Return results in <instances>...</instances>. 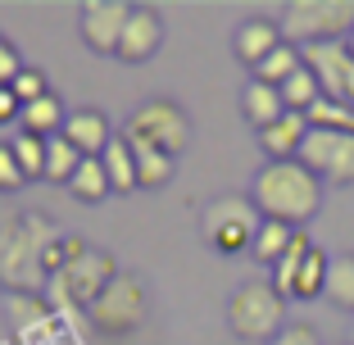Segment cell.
<instances>
[{"label": "cell", "mask_w": 354, "mask_h": 345, "mask_svg": "<svg viewBox=\"0 0 354 345\" xmlns=\"http://www.w3.org/2000/svg\"><path fill=\"white\" fill-rule=\"evenodd\" d=\"M64 232L41 214L0 209V291H46V254Z\"/></svg>", "instance_id": "cell-1"}, {"label": "cell", "mask_w": 354, "mask_h": 345, "mask_svg": "<svg viewBox=\"0 0 354 345\" xmlns=\"http://www.w3.org/2000/svg\"><path fill=\"white\" fill-rule=\"evenodd\" d=\"M250 200L259 205L263 218H277L286 227H304L323 209V182L313 178L300 159H281V164H263L254 173Z\"/></svg>", "instance_id": "cell-2"}, {"label": "cell", "mask_w": 354, "mask_h": 345, "mask_svg": "<svg viewBox=\"0 0 354 345\" xmlns=\"http://www.w3.org/2000/svg\"><path fill=\"white\" fill-rule=\"evenodd\" d=\"M227 332L250 345H272L286 332V300L268 277H250L227 295Z\"/></svg>", "instance_id": "cell-3"}, {"label": "cell", "mask_w": 354, "mask_h": 345, "mask_svg": "<svg viewBox=\"0 0 354 345\" xmlns=\"http://www.w3.org/2000/svg\"><path fill=\"white\" fill-rule=\"evenodd\" d=\"M354 32V0H291L281 10V37L300 50L345 41Z\"/></svg>", "instance_id": "cell-4"}, {"label": "cell", "mask_w": 354, "mask_h": 345, "mask_svg": "<svg viewBox=\"0 0 354 345\" xmlns=\"http://www.w3.org/2000/svg\"><path fill=\"white\" fill-rule=\"evenodd\" d=\"M263 227V214L250 196H218L200 209V236L218 254H245Z\"/></svg>", "instance_id": "cell-5"}, {"label": "cell", "mask_w": 354, "mask_h": 345, "mask_svg": "<svg viewBox=\"0 0 354 345\" xmlns=\"http://www.w3.org/2000/svg\"><path fill=\"white\" fill-rule=\"evenodd\" d=\"M118 277V263L109 250H95V245H86L82 254H73V259L64 263L59 272L50 277V286H46V295L55 300V309H91L95 300H100V291Z\"/></svg>", "instance_id": "cell-6"}, {"label": "cell", "mask_w": 354, "mask_h": 345, "mask_svg": "<svg viewBox=\"0 0 354 345\" xmlns=\"http://www.w3.org/2000/svg\"><path fill=\"white\" fill-rule=\"evenodd\" d=\"M118 132L127 141H136V146H155V150L177 159L191 146V114L177 100H168V95H155V100H141Z\"/></svg>", "instance_id": "cell-7"}, {"label": "cell", "mask_w": 354, "mask_h": 345, "mask_svg": "<svg viewBox=\"0 0 354 345\" xmlns=\"http://www.w3.org/2000/svg\"><path fill=\"white\" fill-rule=\"evenodd\" d=\"M146 314H150L146 282H141L136 272H118L114 282L100 291V300L86 309V323H91L100 336L118 341V336H132L136 327L146 323Z\"/></svg>", "instance_id": "cell-8"}, {"label": "cell", "mask_w": 354, "mask_h": 345, "mask_svg": "<svg viewBox=\"0 0 354 345\" xmlns=\"http://www.w3.org/2000/svg\"><path fill=\"white\" fill-rule=\"evenodd\" d=\"M300 164L323 187H354V136L309 127V136H304V146H300Z\"/></svg>", "instance_id": "cell-9"}, {"label": "cell", "mask_w": 354, "mask_h": 345, "mask_svg": "<svg viewBox=\"0 0 354 345\" xmlns=\"http://www.w3.org/2000/svg\"><path fill=\"white\" fill-rule=\"evenodd\" d=\"M132 19V5L123 0H86L77 10V32H82V46L91 55H118V41H123V28Z\"/></svg>", "instance_id": "cell-10"}, {"label": "cell", "mask_w": 354, "mask_h": 345, "mask_svg": "<svg viewBox=\"0 0 354 345\" xmlns=\"http://www.w3.org/2000/svg\"><path fill=\"white\" fill-rule=\"evenodd\" d=\"M304 64L313 68L318 86H323L327 100L354 109V55L345 41H327V46H309L304 50Z\"/></svg>", "instance_id": "cell-11"}, {"label": "cell", "mask_w": 354, "mask_h": 345, "mask_svg": "<svg viewBox=\"0 0 354 345\" xmlns=\"http://www.w3.org/2000/svg\"><path fill=\"white\" fill-rule=\"evenodd\" d=\"M281 41H286V37H281V23H277V19L250 14V19H241L236 32H232V55H236V59L254 73V68H259V64L268 59V55L277 50Z\"/></svg>", "instance_id": "cell-12"}, {"label": "cell", "mask_w": 354, "mask_h": 345, "mask_svg": "<svg viewBox=\"0 0 354 345\" xmlns=\"http://www.w3.org/2000/svg\"><path fill=\"white\" fill-rule=\"evenodd\" d=\"M164 46V19L150 5H132V19L123 28V41H118V59L123 64H146L159 55Z\"/></svg>", "instance_id": "cell-13"}, {"label": "cell", "mask_w": 354, "mask_h": 345, "mask_svg": "<svg viewBox=\"0 0 354 345\" xmlns=\"http://www.w3.org/2000/svg\"><path fill=\"white\" fill-rule=\"evenodd\" d=\"M64 136L73 141L77 150H82L86 159H100L104 146L114 141V123L100 114V109L82 105V109H68V123H64Z\"/></svg>", "instance_id": "cell-14"}, {"label": "cell", "mask_w": 354, "mask_h": 345, "mask_svg": "<svg viewBox=\"0 0 354 345\" xmlns=\"http://www.w3.org/2000/svg\"><path fill=\"white\" fill-rule=\"evenodd\" d=\"M55 300L46 291H5V318L19 336L37 332V327H55Z\"/></svg>", "instance_id": "cell-15"}, {"label": "cell", "mask_w": 354, "mask_h": 345, "mask_svg": "<svg viewBox=\"0 0 354 345\" xmlns=\"http://www.w3.org/2000/svg\"><path fill=\"white\" fill-rule=\"evenodd\" d=\"M254 136H259V150L268 155V164L300 159V146H304V136H309V118L286 109V114H281L272 127H263V132H254Z\"/></svg>", "instance_id": "cell-16"}, {"label": "cell", "mask_w": 354, "mask_h": 345, "mask_svg": "<svg viewBox=\"0 0 354 345\" xmlns=\"http://www.w3.org/2000/svg\"><path fill=\"white\" fill-rule=\"evenodd\" d=\"M286 114V100H281L277 86L259 82V77H250V82L241 86V118L254 127V132H263V127H272L277 118Z\"/></svg>", "instance_id": "cell-17"}, {"label": "cell", "mask_w": 354, "mask_h": 345, "mask_svg": "<svg viewBox=\"0 0 354 345\" xmlns=\"http://www.w3.org/2000/svg\"><path fill=\"white\" fill-rule=\"evenodd\" d=\"M64 123H68V109H64V100H59L55 91L41 95V100H32V105H23V114H19V132L41 136V141L59 136Z\"/></svg>", "instance_id": "cell-18"}, {"label": "cell", "mask_w": 354, "mask_h": 345, "mask_svg": "<svg viewBox=\"0 0 354 345\" xmlns=\"http://www.w3.org/2000/svg\"><path fill=\"white\" fill-rule=\"evenodd\" d=\"M104 173H109V182H114V191L118 196H132V191H141L136 187V155H132V141H127L123 132H114V141L104 146Z\"/></svg>", "instance_id": "cell-19"}, {"label": "cell", "mask_w": 354, "mask_h": 345, "mask_svg": "<svg viewBox=\"0 0 354 345\" xmlns=\"http://www.w3.org/2000/svg\"><path fill=\"white\" fill-rule=\"evenodd\" d=\"M132 155H136V187L141 191H159L173 182V173H177L173 155H164L155 146H136V141H132Z\"/></svg>", "instance_id": "cell-20"}, {"label": "cell", "mask_w": 354, "mask_h": 345, "mask_svg": "<svg viewBox=\"0 0 354 345\" xmlns=\"http://www.w3.org/2000/svg\"><path fill=\"white\" fill-rule=\"evenodd\" d=\"M68 191H73L82 205H104V200L114 196V182L104 173V159H82V168H77L73 182H68Z\"/></svg>", "instance_id": "cell-21"}, {"label": "cell", "mask_w": 354, "mask_h": 345, "mask_svg": "<svg viewBox=\"0 0 354 345\" xmlns=\"http://www.w3.org/2000/svg\"><path fill=\"white\" fill-rule=\"evenodd\" d=\"M82 150L73 146V141H68V136H50V141H46V182H59V187H68V182H73V173L77 168H82Z\"/></svg>", "instance_id": "cell-22"}, {"label": "cell", "mask_w": 354, "mask_h": 345, "mask_svg": "<svg viewBox=\"0 0 354 345\" xmlns=\"http://www.w3.org/2000/svg\"><path fill=\"white\" fill-rule=\"evenodd\" d=\"M327 268H332V254H323V250H318V245H313V250L304 254L300 272H295L291 300H318V295L327 291Z\"/></svg>", "instance_id": "cell-23"}, {"label": "cell", "mask_w": 354, "mask_h": 345, "mask_svg": "<svg viewBox=\"0 0 354 345\" xmlns=\"http://www.w3.org/2000/svg\"><path fill=\"white\" fill-rule=\"evenodd\" d=\"M295 232H304V227H286V223H277V218H263V227H259V236H254L250 254L259 263H268V268H277V259L291 250Z\"/></svg>", "instance_id": "cell-24"}, {"label": "cell", "mask_w": 354, "mask_h": 345, "mask_svg": "<svg viewBox=\"0 0 354 345\" xmlns=\"http://www.w3.org/2000/svg\"><path fill=\"white\" fill-rule=\"evenodd\" d=\"M327 300L345 314H354V250L332 254V268H327Z\"/></svg>", "instance_id": "cell-25"}, {"label": "cell", "mask_w": 354, "mask_h": 345, "mask_svg": "<svg viewBox=\"0 0 354 345\" xmlns=\"http://www.w3.org/2000/svg\"><path fill=\"white\" fill-rule=\"evenodd\" d=\"M300 68H304V50H300V46H291V41H281L250 77H259V82H268V86H281L286 77L300 73Z\"/></svg>", "instance_id": "cell-26"}, {"label": "cell", "mask_w": 354, "mask_h": 345, "mask_svg": "<svg viewBox=\"0 0 354 345\" xmlns=\"http://www.w3.org/2000/svg\"><path fill=\"white\" fill-rule=\"evenodd\" d=\"M277 91H281V100H286V109H291V114H309V109L323 100V86H318V77H313L309 64H304L295 77H286Z\"/></svg>", "instance_id": "cell-27"}, {"label": "cell", "mask_w": 354, "mask_h": 345, "mask_svg": "<svg viewBox=\"0 0 354 345\" xmlns=\"http://www.w3.org/2000/svg\"><path fill=\"white\" fill-rule=\"evenodd\" d=\"M313 250V241L304 236V232H295V241H291V250L277 259V268H272V277L268 282L281 291V300H291V286H295V272H300V263H304V254Z\"/></svg>", "instance_id": "cell-28"}, {"label": "cell", "mask_w": 354, "mask_h": 345, "mask_svg": "<svg viewBox=\"0 0 354 345\" xmlns=\"http://www.w3.org/2000/svg\"><path fill=\"white\" fill-rule=\"evenodd\" d=\"M10 146H14V159H19L23 178H28V182H46V141H41V136L14 132Z\"/></svg>", "instance_id": "cell-29"}, {"label": "cell", "mask_w": 354, "mask_h": 345, "mask_svg": "<svg viewBox=\"0 0 354 345\" xmlns=\"http://www.w3.org/2000/svg\"><path fill=\"white\" fill-rule=\"evenodd\" d=\"M304 118H309V127H323V132H350L354 136V109L350 105H336V100H327V95Z\"/></svg>", "instance_id": "cell-30"}, {"label": "cell", "mask_w": 354, "mask_h": 345, "mask_svg": "<svg viewBox=\"0 0 354 345\" xmlns=\"http://www.w3.org/2000/svg\"><path fill=\"white\" fill-rule=\"evenodd\" d=\"M10 91L19 95L23 105H32V100H41V95H50V82H46V73H41V68H23V73L10 82Z\"/></svg>", "instance_id": "cell-31"}, {"label": "cell", "mask_w": 354, "mask_h": 345, "mask_svg": "<svg viewBox=\"0 0 354 345\" xmlns=\"http://www.w3.org/2000/svg\"><path fill=\"white\" fill-rule=\"evenodd\" d=\"M23 168H19V159H14V146L10 141H0V196H10V191H19L23 187Z\"/></svg>", "instance_id": "cell-32"}, {"label": "cell", "mask_w": 354, "mask_h": 345, "mask_svg": "<svg viewBox=\"0 0 354 345\" xmlns=\"http://www.w3.org/2000/svg\"><path fill=\"white\" fill-rule=\"evenodd\" d=\"M23 68H28V64L19 59V46H14L10 37H0V86H10Z\"/></svg>", "instance_id": "cell-33"}, {"label": "cell", "mask_w": 354, "mask_h": 345, "mask_svg": "<svg viewBox=\"0 0 354 345\" xmlns=\"http://www.w3.org/2000/svg\"><path fill=\"white\" fill-rule=\"evenodd\" d=\"M272 345H323V336H318L313 323H286V332H281Z\"/></svg>", "instance_id": "cell-34"}, {"label": "cell", "mask_w": 354, "mask_h": 345, "mask_svg": "<svg viewBox=\"0 0 354 345\" xmlns=\"http://www.w3.org/2000/svg\"><path fill=\"white\" fill-rule=\"evenodd\" d=\"M19 114H23V100L10 91V86H0V123H14V127H19Z\"/></svg>", "instance_id": "cell-35"}, {"label": "cell", "mask_w": 354, "mask_h": 345, "mask_svg": "<svg viewBox=\"0 0 354 345\" xmlns=\"http://www.w3.org/2000/svg\"><path fill=\"white\" fill-rule=\"evenodd\" d=\"M345 46H350V55H354V32H350V37H345Z\"/></svg>", "instance_id": "cell-36"}, {"label": "cell", "mask_w": 354, "mask_h": 345, "mask_svg": "<svg viewBox=\"0 0 354 345\" xmlns=\"http://www.w3.org/2000/svg\"><path fill=\"white\" fill-rule=\"evenodd\" d=\"M345 345H354V323H350V341H345Z\"/></svg>", "instance_id": "cell-37"}]
</instances>
